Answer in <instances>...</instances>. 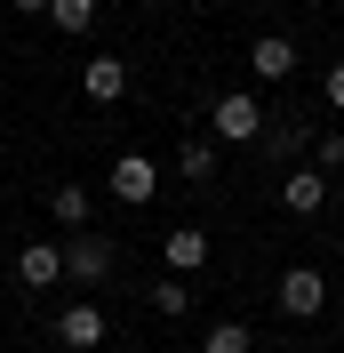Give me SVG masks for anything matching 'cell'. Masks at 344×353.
Masks as SVG:
<instances>
[{
  "instance_id": "11",
  "label": "cell",
  "mask_w": 344,
  "mask_h": 353,
  "mask_svg": "<svg viewBox=\"0 0 344 353\" xmlns=\"http://www.w3.org/2000/svg\"><path fill=\"white\" fill-rule=\"evenodd\" d=\"M216 161H224V145H216V137H184V145H176V176H184V185H208Z\"/></svg>"
},
{
  "instance_id": "6",
  "label": "cell",
  "mask_w": 344,
  "mask_h": 353,
  "mask_svg": "<svg viewBox=\"0 0 344 353\" xmlns=\"http://www.w3.org/2000/svg\"><path fill=\"white\" fill-rule=\"evenodd\" d=\"M80 97H88V105H120V97H129V57H88Z\"/></svg>"
},
{
  "instance_id": "10",
  "label": "cell",
  "mask_w": 344,
  "mask_h": 353,
  "mask_svg": "<svg viewBox=\"0 0 344 353\" xmlns=\"http://www.w3.org/2000/svg\"><path fill=\"white\" fill-rule=\"evenodd\" d=\"M160 257H169V273H200V265H208V233H200V225H169Z\"/></svg>"
},
{
  "instance_id": "17",
  "label": "cell",
  "mask_w": 344,
  "mask_h": 353,
  "mask_svg": "<svg viewBox=\"0 0 344 353\" xmlns=\"http://www.w3.org/2000/svg\"><path fill=\"white\" fill-rule=\"evenodd\" d=\"M321 105H336V112H344V57L321 72Z\"/></svg>"
},
{
  "instance_id": "3",
  "label": "cell",
  "mask_w": 344,
  "mask_h": 353,
  "mask_svg": "<svg viewBox=\"0 0 344 353\" xmlns=\"http://www.w3.org/2000/svg\"><path fill=\"white\" fill-rule=\"evenodd\" d=\"M105 185H112V201H120V209H144V201L160 193V169H152V153H112Z\"/></svg>"
},
{
  "instance_id": "13",
  "label": "cell",
  "mask_w": 344,
  "mask_h": 353,
  "mask_svg": "<svg viewBox=\"0 0 344 353\" xmlns=\"http://www.w3.org/2000/svg\"><path fill=\"white\" fill-rule=\"evenodd\" d=\"M152 313H169V321H184V313H193V281H184V273H169V281H152Z\"/></svg>"
},
{
  "instance_id": "18",
  "label": "cell",
  "mask_w": 344,
  "mask_h": 353,
  "mask_svg": "<svg viewBox=\"0 0 344 353\" xmlns=\"http://www.w3.org/2000/svg\"><path fill=\"white\" fill-rule=\"evenodd\" d=\"M8 8H17V17H48V0H8Z\"/></svg>"
},
{
  "instance_id": "9",
  "label": "cell",
  "mask_w": 344,
  "mask_h": 353,
  "mask_svg": "<svg viewBox=\"0 0 344 353\" xmlns=\"http://www.w3.org/2000/svg\"><path fill=\"white\" fill-rule=\"evenodd\" d=\"M56 345H72V353L105 345V313H96V305H65V313H56Z\"/></svg>"
},
{
  "instance_id": "8",
  "label": "cell",
  "mask_w": 344,
  "mask_h": 353,
  "mask_svg": "<svg viewBox=\"0 0 344 353\" xmlns=\"http://www.w3.org/2000/svg\"><path fill=\"white\" fill-rule=\"evenodd\" d=\"M248 65H257V81H288V72H297V41H288V32H257Z\"/></svg>"
},
{
  "instance_id": "19",
  "label": "cell",
  "mask_w": 344,
  "mask_h": 353,
  "mask_svg": "<svg viewBox=\"0 0 344 353\" xmlns=\"http://www.w3.org/2000/svg\"><path fill=\"white\" fill-rule=\"evenodd\" d=\"M336 201H344V176H336Z\"/></svg>"
},
{
  "instance_id": "2",
  "label": "cell",
  "mask_w": 344,
  "mask_h": 353,
  "mask_svg": "<svg viewBox=\"0 0 344 353\" xmlns=\"http://www.w3.org/2000/svg\"><path fill=\"white\" fill-rule=\"evenodd\" d=\"M272 297H280V313H288V321H321V313H328V281H321V265H288Z\"/></svg>"
},
{
  "instance_id": "15",
  "label": "cell",
  "mask_w": 344,
  "mask_h": 353,
  "mask_svg": "<svg viewBox=\"0 0 344 353\" xmlns=\"http://www.w3.org/2000/svg\"><path fill=\"white\" fill-rule=\"evenodd\" d=\"M48 24L56 32H88L96 24V0H48Z\"/></svg>"
},
{
  "instance_id": "5",
  "label": "cell",
  "mask_w": 344,
  "mask_h": 353,
  "mask_svg": "<svg viewBox=\"0 0 344 353\" xmlns=\"http://www.w3.org/2000/svg\"><path fill=\"white\" fill-rule=\"evenodd\" d=\"M328 193H336V185H328L321 169H288V176H280V209H288V217H321Z\"/></svg>"
},
{
  "instance_id": "16",
  "label": "cell",
  "mask_w": 344,
  "mask_h": 353,
  "mask_svg": "<svg viewBox=\"0 0 344 353\" xmlns=\"http://www.w3.org/2000/svg\"><path fill=\"white\" fill-rule=\"evenodd\" d=\"M312 169H321V176H344V129H328V137H321V153H312Z\"/></svg>"
},
{
  "instance_id": "1",
  "label": "cell",
  "mask_w": 344,
  "mask_h": 353,
  "mask_svg": "<svg viewBox=\"0 0 344 353\" xmlns=\"http://www.w3.org/2000/svg\"><path fill=\"white\" fill-rule=\"evenodd\" d=\"M208 137L216 145H257L264 137V105H257V88H224L208 112Z\"/></svg>"
},
{
  "instance_id": "7",
  "label": "cell",
  "mask_w": 344,
  "mask_h": 353,
  "mask_svg": "<svg viewBox=\"0 0 344 353\" xmlns=\"http://www.w3.org/2000/svg\"><path fill=\"white\" fill-rule=\"evenodd\" d=\"M17 281L24 289H56V281H65V249H56V241H24L17 249Z\"/></svg>"
},
{
  "instance_id": "12",
  "label": "cell",
  "mask_w": 344,
  "mask_h": 353,
  "mask_svg": "<svg viewBox=\"0 0 344 353\" xmlns=\"http://www.w3.org/2000/svg\"><path fill=\"white\" fill-rule=\"evenodd\" d=\"M48 217H65V233H88V185H56L48 193Z\"/></svg>"
},
{
  "instance_id": "14",
  "label": "cell",
  "mask_w": 344,
  "mask_h": 353,
  "mask_svg": "<svg viewBox=\"0 0 344 353\" xmlns=\"http://www.w3.org/2000/svg\"><path fill=\"white\" fill-rule=\"evenodd\" d=\"M200 353H257V330H248V321H216V330L200 337Z\"/></svg>"
},
{
  "instance_id": "4",
  "label": "cell",
  "mask_w": 344,
  "mask_h": 353,
  "mask_svg": "<svg viewBox=\"0 0 344 353\" xmlns=\"http://www.w3.org/2000/svg\"><path fill=\"white\" fill-rule=\"evenodd\" d=\"M112 265H120V249H112L105 233H72L65 241V281H105Z\"/></svg>"
}]
</instances>
